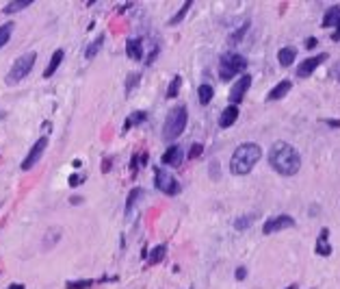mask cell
<instances>
[{"instance_id": "d6986e66", "label": "cell", "mask_w": 340, "mask_h": 289, "mask_svg": "<svg viewBox=\"0 0 340 289\" xmlns=\"http://www.w3.org/2000/svg\"><path fill=\"white\" fill-rule=\"evenodd\" d=\"M102 43H104V33H100V35H98L91 43H87V48H85V59H87V61H91V59L98 57V52H100Z\"/></svg>"}, {"instance_id": "8d00e7d4", "label": "cell", "mask_w": 340, "mask_h": 289, "mask_svg": "<svg viewBox=\"0 0 340 289\" xmlns=\"http://www.w3.org/2000/svg\"><path fill=\"white\" fill-rule=\"evenodd\" d=\"M330 74L334 76V79H336L338 81V83H340V61L338 63H334L332 65V70H330Z\"/></svg>"}, {"instance_id": "d4e9b609", "label": "cell", "mask_w": 340, "mask_h": 289, "mask_svg": "<svg viewBox=\"0 0 340 289\" xmlns=\"http://www.w3.org/2000/svg\"><path fill=\"white\" fill-rule=\"evenodd\" d=\"M191 7H193V0H186V2L182 4V7H180L178 13H175L171 20H169V26H178L180 22H182V20L186 18V13H189V9H191Z\"/></svg>"}, {"instance_id": "44dd1931", "label": "cell", "mask_w": 340, "mask_h": 289, "mask_svg": "<svg viewBox=\"0 0 340 289\" xmlns=\"http://www.w3.org/2000/svg\"><path fill=\"white\" fill-rule=\"evenodd\" d=\"M212 96H215V87L210 83H202L200 89H197V98H200V105H208V102L212 100Z\"/></svg>"}, {"instance_id": "e0dca14e", "label": "cell", "mask_w": 340, "mask_h": 289, "mask_svg": "<svg viewBox=\"0 0 340 289\" xmlns=\"http://www.w3.org/2000/svg\"><path fill=\"white\" fill-rule=\"evenodd\" d=\"M316 254H321V257H330L332 254L330 231H327V228H321V233H319V239H316Z\"/></svg>"}, {"instance_id": "7402d4cb", "label": "cell", "mask_w": 340, "mask_h": 289, "mask_svg": "<svg viewBox=\"0 0 340 289\" xmlns=\"http://www.w3.org/2000/svg\"><path fill=\"white\" fill-rule=\"evenodd\" d=\"M165 254H167V246H165V244H161V246H156L150 254H147V263H150V265L161 263V261L165 259Z\"/></svg>"}, {"instance_id": "6da1fadb", "label": "cell", "mask_w": 340, "mask_h": 289, "mask_svg": "<svg viewBox=\"0 0 340 289\" xmlns=\"http://www.w3.org/2000/svg\"><path fill=\"white\" fill-rule=\"evenodd\" d=\"M269 165L282 176H295L301 167V155L288 141H273L269 148Z\"/></svg>"}, {"instance_id": "5bb4252c", "label": "cell", "mask_w": 340, "mask_h": 289, "mask_svg": "<svg viewBox=\"0 0 340 289\" xmlns=\"http://www.w3.org/2000/svg\"><path fill=\"white\" fill-rule=\"evenodd\" d=\"M63 59H65V50H63V48H57V50L52 52V57H50V63H48V68L43 70V79H52V74L59 70V65L63 63Z\"/></svg>"}, {"instance_id": "1f68e13d", "label": "cell", "mask_w": 340, "mask_h": 289, "mask_svg": "<svg viewBox=\"0 0 340 289\" xmlns=\"http://www.w3.org/2000/svg\"><path fill=\"white\" fill-rule=\"evenodd\" d=\"M139 81H141V76L133 72V74H128V79H126V94H130V91L135 89L136 85H139Z\"/></svg>"}, {"instance_id": "7a4b0ae2", "label": "cell", "mask_w": 340, "mask_h": 289, "mask_svg": "<svg viewBox=\"0 0 340 289\" xmlns=\"http://www.w3.org/2000/svg\"><path fill=\"white\" fill-rule=\"evenodd\" d=\"M260 157H262L260 146L254 144V141H245L230 157V172L234 176H245V174H249L254 170V165L260 161Z\"/></svg>"}, {"instance_id": "277c9868", "label": "cell", "mask_w": 340, "mask_h": 289, "mask_svg": "<svg viewBox=\"0 0 340 289\" xmlns=\"http://www.w3.org/2000/svg\"><path fill=\"white\" fill-rule=\"evenodd\" d=\"M245 68H247V59L238 52H226L219 59V79L221 81H232L234 76H243Z\"/></svg>"}, {"instance_id": "3957f363", "label": "cell", "mask_w": 340, "mask_h": 289, "mask_svg": "<svg viewBox=\"0 0 340 289\" xmlns=\"http://www.w3.org/2000/svg\"><path fill=\"white\" fill-rule=\"evenodd\" d=\"M186 120H189V113H186L184 105H178L169 111V116L165 118V124H163V139L165 141H173L178 139L180 135L184 133L186 128Z\"/></svg>"}, {"instance_id": "f546056e", "label": "cell", "mask_w": 340, "mask_h": 289, "mask_svg": "<svg viewBox=\"0 0 340 289\" xmlns=\"http://www.w3.org/2000/svg\"><path fill=\"white\" fill-rule=\"evenodd\" d=\"M180 87H182V76H173L171 83H169V87H167V98L169 100L180 94Z\"/></svg>"}, {"instance_id": "4dcf8cb0", "label": "cell", "mask_w": 340, "mask_h": 289, "mask_svg": "<svg viewBox=\"0 0 340 289\" xmlns=\"http://www.w3.org/2000/svg\"><path fill=\"white\" fill-rule=\"evenodd\" d=\"M96 285V281L93 279H83V281H68L65 283V287L68 289H89Z\"/></svg>"}, {"instance_id": "5b68a950", "label": "cell", "mask_w": 340, "mask_h": 289, "mask_svg": "<svg viewBox=\"0 0 340 289\" xmlns=\"http://www.w3.org/2000/svg\"><path fill=\"white\" fill-rule=\"evenodd\" d=\"M35 61H37V54L35 52L20 54V57L13 61V65H11V70L7 72V76H4V83H7V85H18L20 81H24L26 76L33 72Z\"/></svg>"}, {"instance_id": "f35d334b", "label": "cell", "mask_w": 340, "mask_h": 289, "mask_svg": "<svg viewBox=\"0 0 340 289\" xmlns=\"http://www.w3.org/2000/svg\"><path fill=\"white\" fill-rule=\"evenodd\" d=\"M323 124H327L332 128H340V120H323Z\"/></svg>"}, {"instance_id": "60d3db41", "label": "cell", "mask_w": 340, "mask_h": 289, "mask_svg": "<svg viewBox=\"0 0 340 289\" xmlns=\"http://www.w3.org/2000/svg\"><path fill=\"white\" fill-rule=\"evenodd\" d=\"M332 40H334V41H340V29H336V31L332 33Z\"/></svg>"}, {"instance_id": "ffe728a7", "label": "cell", "mask_w": 340, "mask_h": 289, "mask_svg": "<svg viewBox=\"0 0 340 289\" xmlns=\"http://www.w3.org/2000/svg\"><path fill=\"white\" fill-rule=\"evenodd\" d=\"M61 239V228L59 226H52V228H48V233H46V237H43V242H41V248L43 250H50L54 244Z\"/></svg>"}, {"instance_id": "30bf717a", "label": "cell", "mask_w": 340, "mask_h": 289, "mask_svg": "<svg viewBox=\"0 0 340 289\" xmlns=\"http://www.w3.org/2000/svg\"><path fill=\"white\" fill-rule=\"evenodd\" d=\"M249 87H251V76L249 74H243L237 81V83L230 87V96H228L230 102H232V105H238V102H243V98L249 91Z\"/></svg>"}, {"instance_id": "ba28073f", "label": "cell", "mask_w": 340, "mask_h": 289, "mask_svg": "<svg viewBox=\"0 0 340 289\" xmlns=\"http://www.w3.org/2000/svg\"><path fill=\"white\" fill-rule=\"evenodd\" d=\"M293 226H295L293 217L282 213V215H275V217H269L265 222V226H262V233H265V235H275V233L286 231V228H293Z\"/></svg>"}, {"instance_id": "7c38bea8", "label": "cell", "mask_w": 340, "mask_h": 289, "mask_svg": "<svg viewBox=\"0 0 340 289\" xmlns=\"http://www.w3.org/2000/svg\"><path fill=\"white\" fill-rule=\"evenodd\" d=\"M126 54L133 61H141L143 59V40L141 37H133V40L126 41Z\"/></svg>"}, {"instance_id": "e575fe53", "label": "cell", "mask_w": 340, "mask_h": 289, "mask_svg": "<svg viewBox=\"0 0 340 289\" xmlns=\"http://www.w3.org/2000/svg\"><path fill=\"white\" fill-rule=\"evenodd\" d=\"M210 178L219 181V161H210Z\"/></svg>"}, {"instance_id": "8992f818", "label": "cell", "mask_w": 340, "mask_h": 289, "mask_svg": "<svg viewBox=\"0 0 340 289\" xmlns=\"http://www.w3.org/2000/svg\"><path fill=\"white\" fill-rule=\"evenodd\" d=\"M154 185L158 192L165 196H178L180 194V183L167 167H154Z\"/></svg>"}, {"instance_id": "836d02e7", "label": "cell", "mask_w": 340, "mask_h": 289, "mask_svg": "<svg viewBox=\"0 0 340 289\" xmlns=\"http://www.w3.org/2000/svg\"><path fill=\"white\" fill-rule=\"evenodd\" d=\"M83 183H85L83 174H72V176H69V185H72V187H78V185H83Z\"/></svg>"}, {"instance_id": "52a82bcc", "label": "cell", "mask_w": 340, "mask_h": 289, "mask_svg": "<svg viewBox=\"0 0 340 289\" xmlns=\"http://www.w3.org/2000/svg\"><path fill=\"white\" fill-rule=\"evenodd\" d=\"M46 148H48V137H39L33 144V148L29 150V155L24 157V161H22V170L24 172H29V170H33V167L37 165V163L41 161V157H43V152H46Z\"/></svg>"}, {"instance_id": "484cf974", "label": "cell", "mask_w": 340, "mask_h": 289, "mask_svg": "<svg viewBox=\"0 0 340 289\" xmlns=\"http://www.w3.org/2000/svg\"><path fill=\"white\" fill-rule=\"evenodd\" d=\"M141 196H143V189H141V187H135L133 192L128 194V203H126V215H130V213H133L135 205L139 203V198H141Z\"/></svg>"}, {"instance_id": "d6a6232c", "label": "cell", "mask_w": 340, "mask_h": 289, "mask_svg": "<svg viewBox=\"0 0 340 289\" xmlns=\"http://www.w3.org/2000/svg\"><path fill=\"white\" fill-rule=\"evenodd\" d=\"M202 152H204V146H202V144H193V146H191V150H189V155H186V159H197Z\"/></svg>"}, {"instance_id": "2e32d148", "label": "cell", "mask_w": 340, "mask_h": 289, "mask_svg": "<svg viewBox=\"0 0 340 289\" xmlns=\"http://www.w3.org/2000/svg\"><path fill=\"white\" fill-rule=\"evenodd\" d=\"M323 26L325 29H340V4L327 9V13L323 15Z\"/></svg>"}, {"instance_id": "4316f807", "label": "cell", "mask_w": 340, "mask_h": 289, "mask_svg": "<svg viewBox=\"0 0 340 289\" xmlns=\"http://www.w3.org/2000/svg\"><path fill=\"white\" fill-rule=\"evenodd\" d=\"M145 118H147V113H145V111H135L133 116H130L128 120H126V124H124V133H126V130H130V128H133L135 124L145 122Z\"/></svg>"}, {"instance_id": "74e56055", "label": "cell", "mask_w": 340, "mask_h": 289, "mask_svg": "<svg viewBox=\"0 0 340 289\" xmlns=\"http://www.w3.org/2000/svg\"><path fill=\"white\" fill-rule=\"evenodd\" d=\"M316 43H319V41H316V37H308V40L304 41V46L310 50V48H316Z\"/></svg>"}, {"instance_id": "7bdbcfd3", "label": "cell", "mask_w": 340, "mask_h": 289, "mask_svg": "<svg viewBox=\"0 0 340 289\" xmlns=\"http://www.w3.org/2000/svg\"><path fill=\"white\" fill-rule=\"evenodd\" d=\"M286 289H299V285H295V283H293V285H288Z\"/></svg>"}, {"instance_id": "83f0119b", "label": "cell", "mask_w": 340, "mask_h": 289, "mask_svg": "<svg viewBox=\"0 0 340 289\" xmlns=\"http://www.w3.org/2000/svg\"><path fill=\"white\" fill-rule=\"evenodd\" d=\"M247 31H249V20L245 22V24L240 26V29H237V31L232 33V35L228 37V43H230V46H237V43H238V41L245 37V33H247Z\"/></svg>"}, {"instance_id": "8fae6325", "label": "cell", "mask_w": 340, "mask_h": 289, "mask_svg": "<svg viewBox=\"0 0 340 289\" xmlns=\"http://www.w3.org/2000/svg\"><path fill=\"white\" fill-rule=\"evenodd\" d=\"M184 150L180 148V146H175L171 144L169 148L163 152V157H161V161H163V165H169V167H180L182 165V161H184Z\"/></svg>"}, {"instance_id": "9a60e30c", "label": "cell", "mask_w": 340, "mask_h": 289, "mask_svg": "<svg viewBox=\"0 0 340 289\" xmlns=\"http://www.w3.org/2000/svg\"><path fill=\"white\" fill-rule=\"evenodd\" d=\"M293 89V83H290L288 79H284V81H279V83L273 87L271 91L267 94V102H273V100H279V98H284L288 94V91Z\"/></svg>"}, {"instance_id": "f1b7e54d", "label": "cell", "mask_w": 340, "mask_h": 289, "mask_svg": "<svg viewBox=\"0 0 340 289\" xmlns=\"http://www.w3.org/2000/svg\"><path fill=\"white\" fill-rule=\"evenodd\" d=\"M254 220H256L254 215H238L237 220H234V228H237V231H247V228L254 224Z\"/></svg>"}, {"instance_id": "4fadbf2b", "label": "cell", "mask_w": 340, "mask_h": 289, "mask_svg": "<svg viewBox=\"0 0 340 289\" xmlns=\"http://www.w3.org/2000/svg\"><path fill=\"white\" fill-rule=\"evenodd\" d=\"M238 120V107L237 105H230L221 111V116H219V126L221 128H230L234 122Z\"/></svg>"}, {"instance_id": "d590c367", "label": "cell", "mask_w": 340, "mask_h": 289, "mask_svg": "<svg viewBox=\"0 0 340 289\" xmlns=\"http://www.w3.org/2000/svg\"><path fill=\"white\" fill-rule=\"evenodd\" d=\"M234 276H237V281H245V279H247V268H243V265H240V268H237Z\"/></svg>"}, {"instance_id": "603a6c76", "label": "cell", "mask_w": 340, "mask_h": 289, "mask_svg": "<svg viewBox=\"0 0 340 289\" xmlns=\"http://www.w3.org/2000/svg\"><path fill=\"white\" fill-rule=\"evenodd\" d=\"M33 4V0H13V2H7L4 4V13H18L22 9H29Z\"/></svg>"}, {"instance_id": "ab89813d", "label": "cell", "mask_w": 340, "mask_h": 289, "mask_svg": "<svg viewBox=\"0 0 340 289\" xmlns=\"http://www.w3.org/2000/svg\"><path fill=\"white\" fill-rule=\"evenodd\" d=\"M69 203H72V205H80V203H83V198H80V196H74V198H69Z\"/></svg>"}, {"instance_id": "cb8c5ba5", "label": "cell", "mask_w": 340, "mask_h": 289, "mask_svg": "<svg viewBox=\"0 0 340 289\" xmlns=\"http://www.w3.org/2000/svg\"><path fill=\"white\" fill-rule=\"evenodd\" d=\"M13 29L15 24L13 22H7V24H0V48H4L11 40V35H13Z\"/></svg>"}, {"instance_id": "9c48e42d", "label": "cell", "mask_w": 340, "mask_h": 289, "mask_svg": "<svg viewBox=\"0 0 340 289\" xmlns=\"http://www.w3.org/2000/svg\"><path fill=\"white\" fill-rule=\"evenodd\" d=\"M323 61H327V52H321V54H316V57H310V59H306V61H301L297 65V70H295L297 79H310Z\"/></svg>"}, {"instance_id": "b9f144b4", "label": "cell", "mask_w": 340, "mask_h": 289, "mask_svg": "<svg viewBox=\"0 0 340 289\" xmlns=\"http://www.w3.org/2000/svg\"><path fill=\"white\" fill-rule=\"evenodd\" d=\"M9 289H24V287H22V285H18V283H13V285H11Z\"/></svg>"}, {"instance_id": "ac0fdd59", "label": "cell", "mask_w": 340, "mask_h": 289, "mask_svg": "<svg viewBox=\"0 0 340 289\" xmlns=\"http://www.w3.org/2000/svg\"><path fill=\"white\" fill-rule=\"evenodd\" d=\"M297 59V48L295 46H284V48H279V52H277V61L282 68H288V65H293V61Z\"/></svg>"}]
</instances>
